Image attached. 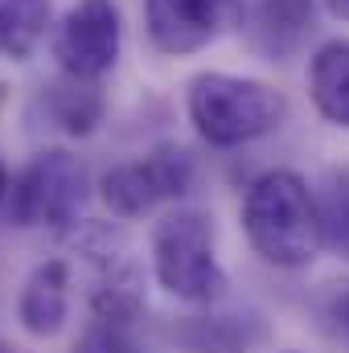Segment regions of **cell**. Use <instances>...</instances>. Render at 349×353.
I'll return each mask as SVG.
<instances>
[{"label":"cell","mask_w":349,"mask_h":353,"mask_svg":"<svg viewBox=\"0 0 349 353\" xmlns=\"http://www.w3.org/2000/svg\"><path fill=\"white\" fill-rule=\"evenodd\" d=\"M46 115L62 128V132H70V136H90L94 132V123L103 119V94L94 83H83V79H70V74H62L54 87L46 90Z\"/></svg>","instance_id":"obj_13"},{"label":"cell","mask_w":349,"mask_h":353,"mask_svg":"<svg viewBox=\"0 0 349 353\" xmlns=\"http://www.w3.org/2000/svg\"><path fill=\"white\" fill-rule=\"evenodd\" d=\"M325 8H329L333 17H341V21H349V0H325Z\"/></svg>","instance_id":"obj_18"},{"label":"cell","mask_w":349,"mask_h":353,"mask_svg":"<svg viewBox=\"0 0 349 353\" xmlns=\"http://www.w3.org/2000/svg\"><path fill=\"white\" fill-rule=\"evenodd\" d=\"M333 316H337V325L346 329V337H349V288L346 292H337V300H333Z\"/></svg>","instance_id":"obj_16"},{"label":"cell","mask_w":349,"mask_h":353,"mask_svg":"<svg viewBox=\"0 0 349 353\" xmlns=\"http://www.w3.org/2000/svg\"><path fill=\"white\" fill-rule=\"evenodd\" d=\"M169 337L181 353H255L267 341V325L255 312H201L181 316Z\"/></svg>","instance_id":"obj_10"},{"label":"cell","mask_w":349,"mask_h":353,"mask_svg":"<svg viewBox=\"0 0 349 353\" xmlns=\"http://www.w3.org/2000/svg\"><path fill=\"white\" fill-rule=\"evenodd\" d=\"M119 46H123V21L115 0H79L54 29V58L62 74L83 83H99L107 70H115Z\"/></svg>","instance_id":"obj_7"},{"label":"cell","mask_w":349,"mask_h":353,"mask_svg":"<svg viewBox=\"0 0 349 353\" xmlns=\"http://www.w3.org/2000/svg\"><path fill=\"white\" fill-rule=\"evenodd\" d=\"M70 259H46L29 271L17 296V321L29 337H54L70 316Z\"/></svg>","instance_id":"obj_9"},{"label":"cell","mask_w":349,"mask_h":353,"mask_svg":"<svg viewBox=\"0 0 349 353\" xmlns=\"http://www.w3.org/2000/svg\"><path fill=\"white\" fill-rule=\"evenodd\" d=\"M337 247H346L349 251V193H341V234L333 239Z\"/></svg>","instance_id":"obj_17"},{"label":"cell","mask_w":349,"mask_h":353,"mask_svg":"<svg viewBox=\"0 0 349 353\" xmlns=\"http://www.w3.org/2000/svg\"><path fill=\"white\" fill-rule=\"evenodd\" d=\"M0 353H12V350H8V345H4V341H0Z\"/></svg>","instance_id":"obj_20"},{"label":"cell","mask_w":349,"mask_h":353,"mask_svg":"<svg viewBox=\"0 0 349 353\" xmlns=\"http://www.w3.org/2000/svg\"><path fill=\"white\" fill-rule=\"evenodd\" d=\"M312 29H317L312 0H255L251 4V33L267 58L296 54Z\"/></svg>","instance_id":"obj_11"},{"label":"cell","mask_w":349,"mask_h":353,"mask_svg":"<svg viewBox=\"0 0 349 353\" xmlns=\"http://www.w3.org/2000/svg\"><path fill=\"white\" fill-rule=\"evenodd\" d=\"M87 201V169L66 148L37 152L8 189V222L33 230H74Z\"/></svg>","instance_id":"obj_5"},{"label":"cell","mask_w":349,"mask_h":353,"mask_svg":"<svg viewBox=\"0 0 349 353\" xmlns=\"http://www.w3.org/2000/svg\"><path fill=\"white\" fill-rule=\"evenodd\" d=\"M50 29V0H0V58L25 62Z\"/></svg>","instance_id":"obj_14"},{"label":"cell","mask_w":349,"mask_h":353,"mask_svg":"<svg viewBox=\"0 0 349 353\" xmlns=\"http://www.w3.org/2000/svg\"><path fill=\"white\" fill-rule=\"evenodd\" d=\"M243 230L255 255L271 267H308L325 247V214L304 185V176L292 169L263 173L243 201Z\"/></svg>","instance_id":"obj_1"},{"label":"cell","mask_w":349,"mask_h":353,"mask_svg":"<svg viewBox=\"0 0 349 353\" xmlns=\"http://www.w3.org/2000/svg\"><path fill=\"white\" fill-rule=\"evenodd\" d=\"M70 255H79V263L87 267L90 312L136 325L144 308V271L132 239L111 222H83L70 234Z\"/></svg>","instance_id":"obj_4"},{"label":"cell","mask_w":349,"mask_h":353,"mask_svg":"<svg viewBox=\"0 0 349 353\" xmlns=\"http://www.w3.org/2000/svg\"><path fill=\"white\" fill-rule=\"evenodd\" d=\"M74 353H152V345L136 333V325L128 321H103L94 316L87 329L79 333Z\"/></svg>","instance_id":"obj_15"},{"label":"cell","mask_w":349,"mask_h":353,"mask_svg":"<svg viewBox=\"0 0 349 353\" xmlns=\"http://www.w3.org/2000/svg\"><path fill=\"white\" fill-rule=\"evenodd\" d=\"M279 353H300V350H279Z\"/></svg>","instance_id":"obj_21"},{"label":"cell","mask_w":349,"mask_h":353,"mask_svg":"<svg viewBox=\"0 0 349 353\" xmlns=\"http://www.w3.org/2000/svg\"><path fill=\"white\" fill-rule=\"evenodd\" d=\"M197 165L181 144H157L136 161H123L99 176V197L115 218H140L161 201H177L193 189Z\"/></svg>","instance_id":"obj_6"},{"label":"cell","mask_w":349,"mask_h":353,"mask_svg":"<svg viewBox=\"0 0 349 353\" xmlns=\"http://www.w3.org/2000/svg\"><path fill=\"white\" fill-rule=\"evenodd\" d=\"M185 111H189V123L197 128V136L206 144L239 148V144H251V140H259L283 123L288 99L259 79L206 70L189 83Z\"/></svg>","instance_id":"obj_2"},{"label":"cell","mask_w":349,"mask_h":353,"mask_svg":"<svg viewBox=\"0 0 349 353\" xmlns=\"http://www.w3.org/2000/svg\"><path fill=\"white\" fill-rule=\"evenodd\" d=\"M144 29L165 58L197 54L222 29V0H144Z\"/></svg>","instance_id":"obj_8"},{"label":"cell","mask_w":349,"mask_h":353,"mask_svg":"<svg viewBox=\"0 0 349 353\" xmlns=\"http://www.w3.org/2000/svg\"><path fill=\"white\" fill-rule=\"evenodd\" d=\"M308 94L317 103V111L337 123L349 128V41H325L312 62H308Z\"/></svg>","instance_id":"obj_12"},{"label":"cell","mask_w":349,"mask_h":353,"mask_svg":"<svg viewBox=\"0 0 349 353\" xmlns=\"http://www.w3.org/2000/svg\"><path fill=\"white\" fill-rule=\"evenodd\" d=\"M8 189H12V185H8V169H4V157H0V205L8 201Z\"/></svg>","instance_id":"obj_19"},{"label":"cell","mask_w":349,"mask_h":353,"mask_svg":"<svg viewBox=\"0 0 349 353\" xmlns=\"http://www.w3.org/2000/svg\"><path fill=\"white\" fill-rule=\"evenodd\" d=\"M152 275L185 304H218L226 271L214 251V222L201 210H169L152 226Z\"/></svg>","instance_id":"obj_3"}]
</instances>
